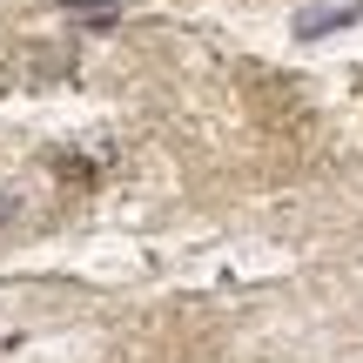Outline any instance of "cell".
I'll use <instances>...</instances> for the list:
<instances>
[{
  "instance_id": "3",
  "label": "cell",
  "mask_w": 363,
  "mask_h": 363,
  "mask_svg": "<svg viewBox=\"0 0 363 363\" xmlns=\"http://www.w3.org/2000/svg\"><path fill=\"white\" fill-rule=\"evenodd\" d=\"M7 216H13V195H0V222H7Z\"/></svg>"
},
{
  "instance_id": "1",
  "label": "cell",
  "mask_w": 363,
  "mask_h": 363,
  "mask_svg": "<svg viewBox=\"0 0 363 363\" xmlns=\"http://www.w3.org/2000/svg\"><path fill=\"white\" fill-rule=\"evenodd\" d=\"M357 21H363V0H343V7H310V13H296V34L316 40V34H337V27H357Z\"/></svg>"
},
{
  "instance_id": "2",
  "label": "cell",
  "mask_w": 363,
  "mask_h": 363,
  "mask_svg": "<svg viewBox=\"0 0 363 363\" xmlns=\"http://www.w3.org/2000/svg\"><path fill=\"white\" fill-rule=\"evenodd\" d=\"M67 13H88V27H115V13H121V0H61Z\"/></svg>"
}]
</instances>
